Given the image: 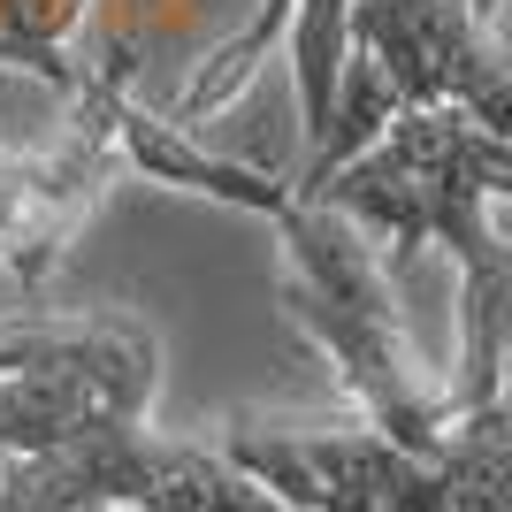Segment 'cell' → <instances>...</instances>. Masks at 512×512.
Returning <instances> with one entry per match:
<instances>
[{
    "mask_svg": "<svg viewBox=\"0 0 512 512\" xmlns=\"http://www.w3.org/2000/svg\"><path fill=\"white\" fill-rule=\"evenodd\" d=\"M321 207L352 214L360 230L390 237V260L444 245L459 260V383L451 413L497 406L512 352V245H497L482 207L512 199V138H490L467 107H398L375 146H360L329 184Z\"/></svg>",
    "mask_w": 512,
    "mask_h": 512,
    "instance_id": "cell-1",
    "label": "cell"
},
{
    "mask_svg": "<svg viewBox=\"0 0 512 512\" xmlns=\"http://www.w3.org/2000/svg\"><path fill=\"white\" fill-rule=\"evenodd\" d=\"M276 237H283V314L329 352L360 421L390 444L436 459L451 428V398L428 390L406 344V321H398V299H390V268L375 260L367 230L321 199H291Z\"/></svg>",
    "mask_w": 512,
    "mask_h": 512,
    "instance_id": "cell-2",
    "label": "cell"
},
{
    "mask_svg": "<svg viewBox=\"0 0 512 512\" xmlns=\"http://www.w3.org/2000/svg\"><path fill=\"white\" fill-rule=\"evenodd\" d=\"M0 497L23 512H299L214 444L153 436L146 413H92L39 459H0Z\"/></svg>",
    "mask_w": 512,
    "mask_h": 512,
    "instance_id": "cell-3",
    "label": "cell"
},
{
    "mask_svg": "<svg viewBox=\"0 0 512 512\" xmlns=\"http://www.w3.org/2000/svg\"><path fill=\"white\" fill-rule=\"evenodd\" d=\"M352 46L383 69L398 107H467L512 138V46L467 0H352Z\"/></svg>",
    "mask_w": 512,
    "mask_h": 512,
    "instance_id": "cell-4",
    "label": "cell"
},
{
    "mask_svg": "<svg viewBox=\"0 0 512 512\" xmlns=\"http://www.w3.org/2000/svg\"><path fill=\"white\" fill-rule=\"evenodd\" d=\"M115 176H123V161L85 100H69V123L46 146L0 153V268L23 291H46V276L69 260L77 230L92 222Z\"/></svg>",
    "mask_w": 512,
    "mask_h": 512,
    "instance_id": "cell-5",
    "label": "cell"
},
{
    "mask_svg": "<svg viewBox=\"0 0 512 512\" xmlns=\"http://www.w3.org/2000/svg\"><path fill=\"white\" fill-rule=\"evenodd\" d=\"M69 100H85L92 115H100V130H107V146H115V161H123V169H138L146 184H169V192L214 199V207L260 214V222H283V214H291V184H283V176L245 169V161H222V153H207L184 123L153 115V107L130 92L123 62L85 69V85L69 92Z\"/></svg>",
    "mask_w": 512,
    "mask_h": 512,
    "instance_id": "cell-6",
    "label": "cell"
},
{
    "mask_svg": "<svg viewBox=\"0 0 512 512\" xmlns=\"http://www.w3.org/2000/svg\"><path fill=\"white\" fill-rule=\"evenodd\" d=\"M92 0H0V69H31L46 92H77L85 62L69 54Z\"/></svg>",
    "mask_w": 512,
    "mask_h": 512,
    "instance_id": "cell-7",
    "label": "cell"
}]
</instances>
